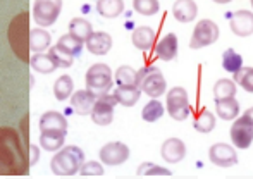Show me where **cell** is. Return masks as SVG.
I'll list each match as a JSON object with an SVG mask.
<instances>
[{"mask_svg": "<svg viewBox=\"0 0 253 179\" xmlns=\"http://www.w3.org/2000/svg\"><path fill=\"white\" fill-rule=\"evenodd\" d=\"M222 67L227 73H238L243 67V57L238 52H234V48H227L222 53Z\"/></svg>", "mask_w": 253, "mask_h": 179, "instance_id": "f546056e", "label": "cell"}, {"mask_svg": "<svg viewBox=\"0 0 253 179\" xmlns=\"http://www.w3.org/2000/svg\"><path fill=\"white\" fill-rule=\"evenodd\" d=\"M55 48L59 50V52H62L64 55L71 57V59H76L81 53V50H83V42L74 38L73 35H64L55 44Z\"/></svg>", "mask_w": 253, "mask_h": 179, "instance_id": "d6986e66", "label": "cell"}, {"mask_svg": "<svg viewBox=\"0 0 253 179\" xmlns=\"http://www.w3.org/2000/svg\"><path fill=\"white\" fill-rule=\"evenodd\" d=\"M45 130L64 131V133H67L66 117H64L60 112H55V110L43 114V116H42V119H40V131H45Z\"/></svg>", "mask_w": 253, "mask_h": 179, "instance_id": "44dd1931", "label": "cell"}, {"mask_svg": "<svg viewBox=\"0 0 253 179\" xmlns=\"http://www.w3.org/2000/svg\"><path fill=\"white\" fill-rule=\"evenodd\" d=\"M209 159L213 166L219 167H231L238 164V153L234 148L227 143H215L210 146L209 150Z\"/></svg>", "mask_w": 253, "mask_h": 179, "instance_id": "8fae6325", "label": "cell"}, {"mask_svg": "<svg viewBox=\"0 0 253 179\" xmlns=\"http://www.w3.org/2000/svg\"><path fill=\"white\" fill-rule=\"evenodd\" d=\"M62 9V0H37L33 7V17L40 28H48L57 21Z\"/></svg>", "mask_w": 253, "mask_h": 179, "instance_id": "52a82bcc", "label": "cell"}, {"mask_svg": "<svg viewBox=\"0 0 253 179\" xmlns=\"http://www.w3.org/2000/svg\"><path fill=\"white\" fill-rule=\"evenodd\" d=\"M231 139H233L234 146L241 150H247L253 141V123L248 116H241L234 121L231 126Z\"/></svg>", "mask_w": 253, "mask_h": 179, "instance_id": "30bf717a", "label": "cell"}, {"mask_svg": "<svg viewBox=\"0 0 253 179\" xmlns=\"http://www.w3.org/2000/svg\"><path fill=\"white\" fill-rule=\"evenodd\" d=\"M166 105H167V112H169V116L176 121L188 119V116H190V112H191L188 93H186V90L181 88V87L169 90L167 98H166Z\"/></svg>", "mask_w": 253, "mask_h": 179, "instance_id": "8992f818", "label": "cell"}, {"mask_svg": "<svg viewBox=\"0 0 253 179\" xmlns=\"http://www.w3.org/2000/svg\"><path fill=\"white\" fill-rule=\"evenodd\" d=\"M86 48L93 55H105L112 48V38H110L109 33H103V31L91 33V37L86 40Z\"/></svg>", "mask_w": 253, "mask_h": 179, "instance_id": "e0dca14e", "label": "cell"}, {"mask_svg": "<svg viewBox=\"0 0 253 179\" xmlns=\"http://www.w3.org/2000/svg\"><path fill=\"white\" fill-rule=\"evenodd\" d=\"M50 45V35L45 30H31L30 31V50L40 53Z\"/></svg>", "mask_w": 253, "mask_h": 179, "instance_id": "83f0119b", "label": "cell"}, {"mask_svg": "<svg viewBox=\"0 0 253 179\" xmlns=\"http://www.w3.org/2000/svg\"><path fill=\"white\" fill-rule=\"evenodd\" d=\"M245 116H248V117H250V119H252V123H253V107H252V109H248L247 112H245Z\"/></svg>", "mask_w": 253, "mask_h": 179, "instance_id": "60d3db41", "label": "cell"}, {"mask_svg": "<svg viewBox=\"0 0 253 179\" xmlns=\"http://www.w3.org/2000/svg\"><path fill=\"white\" fill-rule=\"evenodd\" d=\"M91 33H93V28H91V24L88 23L86 19H83V17H76V19H73L69 23V35H73L78 40L86 42L88 38L91 37Z\"/></svg>", "mask_w": 253, "mask_h": 179, "instance_id": "d4e9b609", "label": "cell"}, {"mask_svg": "<svg viewBox=\"0 0 253 179\" xmlns=\"http://www.w3.org/2000/svg\"><path fill=\"white\" fill-rule=\"evenodd\" d=\"M186 155V146L179 138H169L164 141L162 145V157L166 162L169 164H177L184 159Z\"/></svg>", "mask_w": 253, "mask_h": 179, "instance_id": "5bb4252c", "label": "cell"}, {"mask_svg": "<svg viewBox=\"0 0 253 179\" xmlns=\"http://www.w3.org/2000/svg\"><path fill=\"white\" fill-rule=\"evenodd\" d=\"M166 78L160 73L159 67H143V69L138 71V88L143 93H147L152 98H157V96H162L166 93Z\"/></svg>", "mask_w": 253, "mask_h": 179, "instance_id": "277c9868", "label": "cell"}, {"mask_svg": "<svg viewBox=\"0 0 253 179\" xmlns=\"http://www.w3.org/2000/svg\"><path fill=\"white\" fill-rule=\"evenodd\" d=\"M133 45L140 50H150L155 44V31L150 26H140L131 35Z\"/></svg>", "mask_w": 253, "mask_h": 179, "instance_id": "ffe728a7", "label": "cell"}, {"mask_svg": "<svg viewBox=\"0 0 253 179\" xmlns=\"http://www.w3.org/2000/svg\"><path fill=\"white\" fill-rule=\"evenodd\" d=\"M155 55L159 57L160 60H166V62L176 59V55H177V37L176 35L174 33L166 35V37L157 44Z\"/></svg>", "mask_w": 253, "mask_h": 179, "instance_id": "2e32d148", "label": "cell"}, {"mask_svg": "<svg viewBox=\"0 0 253 179\" xmlns=\"http://www.w3.org/2000/svg\"><path fill=\"white\" fill-rule=\"evenodd\" d=\"M81 174L83 176H102L103 174V167L98 162H88L81 166Z\"/></svg>", "mask_w": 253, "mask_h": 179, "instance_id": "f35d334b", "label": "cell"}, {"mask_svg": "<svg viewBox=\"0 0 253 179\" xmlns=\"http://www.w3.org/2000/svg\"><path fill=\"white\" fill-rule=\"evenodd\" d=\"M26 150L14 128H0V176H24L30 169Z\"/></svg>", "mask_w": 253, "mask_h": 179, "instance_id": "6da1fadb", "label": "cell"}, {"mask_svg": "<svg viewBox=\"0 0 253 179\" xmlns=\"http://www.w3.org/2000/svg\"><path fill=\"white\" fill-rule=\"evenodd\" d=\"M213 2H215V3H229L231 0H213Z\"/></svg>", "mask_w": 253, "mask_h": 179, "instance_id": "b9f144b4", "label": "cell"}, {"mask_svg": "<svg viewBox=\"0 0 253 179\" xmlns=\"http://www.w3.org/2000/svg\"><path fill=\"white\" fill-rule=\"evenodd\" d=\"M30 16L28 12H21L10 21L7 38L10 48L23 62H30Z\"/></svg>", "mask_w": 253, "mask_h": 179, "instance_id": "7a4b0ae2", "label": "cell"}, {"mask_svg": "<svg viewBox=\"0 0 253 179\" xmlns=\"http://www.w3.org/2000/svg\"><path fill=\"white\" fill-rule=\"evenodd\" d=\"M133 7L134 10H138V14L143 16H153L160 9L159 0H133Z\"/></svg>", "mask_w": 253, "mask_h": 179, "instance_id": "d590c367", "label": "cell"}, {"mask_svg": "<svg viewBox=\"0 0 253 179\" xmlns=\"http://www.w3.org/2000/svg\"><path fill=\"white\" fill-rule=\"evenodd\" d=\"M217 40H219V28H217V24L210 19H202L195 26L193 37H191L190 42V48H203V46L215 44Z\"/></svg>", "mask_w": 253, "mask_h": 179, "instance_id": "ba28073f", "label": "cell"}, {"mask_svg": "<svg viewBox=\"0 0 253 179\" xmlns=\"http://www.w3.org/2000/svg\"><path fill=\"white\" fill-rule=\"evenodd\" d=\"M231 30L238 37H250L253 33V14L250 10H238L231 17Z\"/></svg>", "mask_w": 253, "mask_h": 179, "instance_id": "4fadbf2b", "label": "cell"}, {"mask_svg": "<svg viewBox=\"0 0 253 179\" xmlns=\"http://www.w3.org/2000/svg\"><path fill=\"white\" fill-rule=\"evenodd\" d=\"M48 55L53 59V62L57 64V67H69L71 64H73V60H74V59H71V57L64 55L62 52H59L55 46H52L50 52H48Z\"/></svg>", "mask_w": 253, "mask_h": 179, "instance_id": "74e56055", "label": "cell"}, {"mask_svg": "<svg viewBox=\"0 0 253 179\" xmlns=\"http://www.w3.org/2000/svg\"><path fill=\"white\" fill-rule=\"evenodd\" d=\"M213 95H215V100L233 98L236 95V83L231 80H219L213 87Z\"/></svg>", "mask_w": 253, "mask_h": 179, "instance_id": "1f68e13d", "label": "cell"}, {"mask_svg": "<svg viewBox=\"0 0 253 179\" xmlns=\"http://www.w3.org/2000/svg\"><path fill=\"white\" fill-rule=\"evenodd\" d=\"M84 162V153L78 146H64L53 155L50 166L52 173L57 176H73L81 169Z\"/></svg>", "mask_w": 253, "mask_h": 179, "instance_id": "3957f363", "label": "cell"}, {"mask_svg": "<svg viewBox=\"0 0 253 179\" xmlns=\"http://www.w3.org/2000/svg\"><path fill=\"white\" fill-rule=\"evenodd\" d=\"M30 150H31V160H30V166H33L38 159V148L35 145H30Z\"/></svg>", "mask_w": 253, "mask_h": 179, "instance_id": "ab89813d", "label": "cell"}, {"mask_svg": "<svg viewBox=\"0 0 253 179\" xmlns=\"http://www.w3.org/2000/svg\"><path fill=\"white\" fill-rule=\"evenodd\" d=\"M234 83H238L245 91L253 93V67H241L234 73Z\"/></svg>", "mask_w": 253, "mask_h": 179, "instance_id": "e575fe53", "label": "cell"}, {"mask_svg": "<svg viewBox=\"0 0 253 179\" xmlns=\"http://www.w3.org/2000/svg\"><path fill=\"white\" fill-rule=\"evenodd\" d=\"M138 174L140 176H170L169 169H164V167H159L155 164H143V166L138 169Z\"/></svg>", "mask_w": 253, "mask_h": 179, "instance_id": "8d00e7d4", "label": "cell"}, {"mask_svg": "<svg viewBox=\"0 0 253 179\" xmlns=\"http://www.w3.org/2000/svg\"><path fill=\"white\" fill-rule=\"evenodd\" d=\"M73 90H74V83L67 74L60 76L59 80L55 81L53 85V95L57 96V100H66L73 95Z\"/></svg>", "mask_w": 253, "mask_h": 179, "instance_id": "4dcf8cb0", "label": "cell"}, {"mask_svg": "<svg viewBox=\"0 0 253 179\" xmlns=\"http://www.w3.org/2000/svg\"><path fill=\"white\" fill-rule=\"evenodd\" d=\"M193 126H195V130L200 131V133H210V131L215 128V117H213V114L209 112V110H202L197 116V119H195Z\"/></svg>", "mask_w": 253, "mask_h": 179, "instance_id": "836d02e7", "label": "cell"}, {"mask_svg": "<svg viewBox=\"0 0 253 179\" xmlns=\"http://www.w3.org/2000/svg\"><path fill=\"white\" fill-rule=\"evenodd\" d=\"M97 10L98 14L103 17H117L123 14L124 10V2L123 0H98L97 2Z\"/></svg>", "mask_w": 253, "mask_h": 179, "instance_id": "4316f807", "label": "cell"}, {"mask_svg": "<svg viewBox=\"0 0 253 179\" xmlns=\"http://www.w3.org/2000/svg\"><path fill=\"white\" fill-rule=\"evenodd\" d=\"M112 73L107 64H95L86 73V90H90L95 96L109 93L112 87Z\"/></svg>", "mask_w": 253, "mask_h": 179, "instance_id": "5b68a950", "label": "cell"}, {"mask_svg": "<svg viewBox=\"0 0 253 179\" xmlns=\"http://www.w3.org/2000/svg\"><path fill=\"white\" fill-rule=\"evenodd\" d=\"M114 96H116L117 103H121V105L133 107L140 100L141 90L138 87H117L116 91H114Z\"/></svg>", "mask_w": 253, "mask_h": 179, "instance_id": "cb8c5ba5", "label": "cell"}, {"mask_svg": "<svg viewBox=\"0 0 253 179\" xmlns=\"http://www.w3.org/2000/svg\"><path fill=\"white\" fill-rule=\"evenodd\" d=\"M30 64L37 73H42V74H50L57 69V64L53 62L52 57L48 55V53H43V52H40L35 57H31Z\"/></svg>", "mask_w": 253, "mask_h": 179, "instance_id": "484cf974", "label": "cell"}, {"mask_svg": "<svg viewBox=\"0 0 253 179\" xmlns=\"http://www.w3.org/2000/svg\"><path fill=\"white\" fill-rule=\"evenodd\" d=\"M172 14L179 23H190L197 17L198 7L195 0H176L172 5Z\"/></svg>", "mask_w": 253, "mask_h": 179, "instance_id": "ac0fdd59", "label": "cell"}, {"mask_svg": "<svg viewBox=\"0 0 253 179\" xmlns=\"http://www.w3.org/2000/svg\"><path fill=\"white\" fill-rule=\"evenodd\" d=\"M141 116L147 123H155L164 116V105L157 98H152L141 110Z\"/></svg>", "mask_w": 253, "mask_h": 179, "instance_id": "d6a6232c", "label": "cell"}, {"mask_svg": "<svg viewBox=\"0 0 253 179\" xmlns=\"http://www.w3.org/2000/svg\"><path fill=\"white\" fill-rule=\"evenodd\" d=\"M117 87H138V73L129 66H121L116 71Z\"/></svg>", "mask_w": 253, "mask_h": 179, "instance_id": "f1b7e54d", "label": "cell"}, {"mask_svg": "<svg viewBox=\"0 0 253 179\" xmlns=\"http://www.w3.org/2000/svg\"><path fill=\"white\" fill-rule=\"evenodd\" d=\"M129 159V148L121 141L107 143L100 150V160L105 166H121Z\"/></svg>", "mask_w": 253, "mask_h": 179, "instance_id": "7c38bea8", "label": "cell"}, {"mask_svg": "<svg viewBox=\"0 0 253 179\" xmlns=\"http://www.w3.org/2000/svg\"><path fill=\"white\" fill-rule=\"evenodd\" d=\"M95 100H97V96H95L90 90H80V91H76L71 96V105H73L76 114H80V116H88V114H91Z\"/></svg>", "mask_w": 253, "mask_h": 179, "instance_id": "9a60e30c", "label": "cell"}, {"mask_svg": "<svg viewBox=\"0 0 253 179\" xmlns=\"http://www.w3.org/2000/svg\"><path fill=\"white\" fill-rule=\"evenodd\" d=\"M66 134L67 133H64V131H53V130L42 131V136H40L42 148L47 150V152H55V150H59L60 146L64 145Z\"/></svg>", "mask_w": 253, "mask_h": 179, "instance_id": "603a6c76", "label": "cell"}, {"mask_svg": "<svg viewBox=\"0 0 253 179\" xmlns=\"http://www.w3.org/2000/svg\"><path fill=\"white\" fill-rule=\"evenodd\" d=\"M116 105H117V100H116V96H114V93L112 95L103 93V95L98 96V98L95 100V105L90 114L93 123L98 124V126H107V124L112 123Z\"/></svg>", "mask_w": 253, "mask_h": 179, "instance_id": "9c48e42d", "label": "cell"}, {"mask_svg": "<svg viewBox=\"0 0 253 179\" xmlns=\"http://www.w3.org/2000/svg\"><path fill=\"white\" fill-rule=\"evenodd\" d=\"M252 7H253V0H252Z\"/></svg>", "mask_w": 253, "mask_h": 179, "instance_id": "7bdbcfd3", "label": "cell"}, {"mask_svg": "<svg viewBox=\"0 0 253 179\" xmlns=\"http://www.w3.org/2000/svg\"><path fill=\"white\" fill-rule=\"evenodd\" d=\"M215 110L217 116L224 121H233L234 117H238L240 114V103L234 98H224V100H215Z\"/></svg>", "mask_w": 253, "mask_h": 179, "instance_id": "7402d4cb", "label": "cell"}]
</instances>
